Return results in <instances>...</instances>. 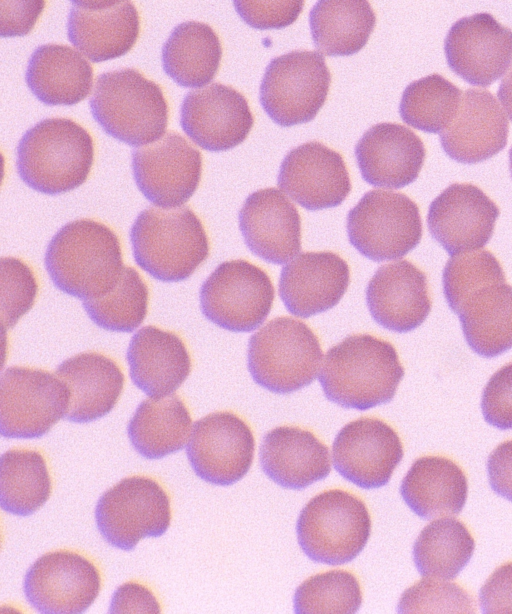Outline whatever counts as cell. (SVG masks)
Instances as JSON below:
<instances>
[{"mask_svg": "<svg viewBox=\"0 0 512 614\" xmlns=\"http://www.w3.org/2000/svg\"><path fill=\"white\" fill-rule=\"evenodd\" d=\"M296 532L302 551L312 561L345 564L364 549L371 533L365 503L341 489L314 496L301 510Z\"/></svg>", "mask_w": 512, "mask_h": 614, "instance_id": "cell-7", "label": "cell"}, {"mask_svg": "<svg viewBox=\"0 0 512 614\" xmlns=\"http://www.w3.org/2000/svg\"><path fill=\"white\" fill-rule=\"evenodd\" d=\"M180 124L198 146L219 152L242 143L253 127L254 117L240 92L213 83L186 94L180 109Z\"/></svg>", "mask_w": 512, "mask_h": 614, "instance_id": "cell-18", "label": "cell"}, {"mask_svg": "<svg viewBox=\"0 0 512 614\" xmlns=\"http://www.w3.org/2000/svg\"><path fill=\"white\" fill-rule=\"evenodd\" d=\"M274 296L266 271L244 259L219 264L199 292L203 315L232 332L257 329L268 317Z\"/></svg>", "mask_w": 512, "mask_h": 614, "instance_id": "cell-11", "label": "cell"}, {"mask_svg": "<svg viewBox=\"0 0 512 614\" xmlns=\"http://www.w3.org/2000/svg\"><path fill=\"white\" fill-rule=\"evenodd\" d=\"M505 276L499 260L488 250L477 249L453 255L443 270V292L452 310L460 298L476 285Z\"/></svg>", "mask_w": 512, "mask_h": 614, "instance_id": "cell-42", "label": "cell"}, {"mask_svg": "<svg viewBox=\"0 0 512 614\" xmlns=\"http://www.w3.org/2000/svg\"><path fill=\"white\" fill-rule=\"evenodd\" d=\"M400 494L417 516L429 520L457 515L465 506L468 482L458 464L444 456H423L404 476Z\"/></svg>", "mask_w": 512, "mask_h": 614, "instance_id": "cell-32", "label": "cell"}, {"mask_svg": "<svg viewBox=\"0 0 512 614\" xmlns=\"http://www.w3.org/2000/svg\"><path fill=\"white\" fill-rule=\"evenodd\" d=\"M139 31V14L130 1H71L68 39L92 62L125 55L136 43Z\"/></svg>", "mask_w": 512, "mask_h": 614, "instance_id": "cell-21", "label": "cell"}, {"mask_svg": "<svg viewBox=\"0 0 512 614\" xmlns=\"http://www.w3.org/2000/svg\"><path fill=\"white\" fill-rule=\"evenodd\" d=\"M130 242L135 263L162 282L188 279L210 251L204 226L188 206L141 211L131 227Z\"/></svg>", "mask_w": 512, "mask_h": 614, "instance_id": "cell-4", "label": "cell"}, {"mask_svg": "<svg viewBox=\"0 0 512 614\" xmlns=\"http://www.w3.org/2000/svg\"><path fill=\"white\" fill-rule=\"evenodd\" d=\"M403 454L398 433L386 422L372 417H361L346 424L332 446L336 471L366 490L386 485Z\"/></svg>", "mask_w": 512, "mask_h": 614, "instance_id": "cell-16", "label": "cell"}, {"mask_svg": "<svg viewBox=\"0 0 512 614\" xmlns=\"http://www.w3.org/2000/svg\"><path fill=\"white\" fill-rule=\"evenodd\" d=\"M487 473L492 490L512 502V440L492 451L487 460Z\"/></svg>", "mask_w": 512, "mask_h": 614, "instance_id": "cell-48", "label": "cell"}, {"mask_svg": "<svg viewBox=\"0 0 512 614\" xmlns=\"http://www.w3.org/2000/svg\"><path fill=\"white\" fill-rule=\"evenodd\" d=\"M250 426L230 411L213 412L196 421L187 445V457L202 480L228 486L241 480L254 457Z\"/></svg>", "mask_w": 512, "mask_h": 614, "instance_id": "cell-14", "label": "cell"}, {"mask_svg": "<svg viewBox=\"0 0 512 614\" xmlns=\"http://www.w3.org/2000/svg\"><path fill=\"white\" fill-rule=\"evenodd\" d=\"M222 46L208 24L186 21L177 25L162 47L165 73L183 87H201L215 77Z\"/></svg>", "mask_w": 512, "mask_h": 614, "instance_id": "cell-34", "label": "cell"}, {"mask_svg": "<svg viewBox=\"0 0 512 614\" xmlns=\"http://www.w3.org/2000/svg\"><path fill=\"white\" fill-rule=\"evenodd\" d=\"M294 611L298 614H352L362 603L358 579L346 570H330L306 579L296 589Z\"/></svg>", "mask_w": 512, "mask_h": 614, "instance_id": "cell-40", "label": "cell"}, {"mask_svg": "<svg viewBox=\"0 0 512 614\" xmlns=\"http://www.w3.org/2000/svg\"><path fill=\"white\" fill-rule=\"evenodd\" d=\"M461 90L434 73L411 82L403 91L399 114L409 126L428 133H441L456 116Z\"/></svg>", "mask_w": 512, "mask_h": 614, "instance_id": "cell-38", "label": "cell"}, {"mask_svg": "<svg viewBox=\"0 0 512 614\" xmlns=\"http://www.w3.org/2000/svg\"><path fill=\"white\" fill-rule=\"evenodd\" d=\"M425 155L420 137L397 123L372 126L355 147L362 178L372 186L390 189L403 188L414 182Z\"/></svg>", "mask_w": 512, "mask_h": 614, "instance_id": "cell-26", "label": "cell"}, {"mask_svg": "<svg viewBox=\"0 0 512 614\" xmlns=\"http://www.w3.org/2000/svg\"><path fill=\"white\" fill-rule=\"evenodd\" d=\"M44 262L53 284L82 300L110 291L124 267L117 234L106 224L87 218L68 222L56 232Z\"/></svg>", "mask_w": 512, "mask_h": 614, "instance_id": "cell-2", "label": "cell"}, {"mask_svg": "<svg viewBox=\"0 0 512 614\" xmlns=\"http://www.w3.org/2000/svg\"><path fill=\"white\" fill-rule=\"evenodd\" d=\"M94 160L90 133L69 118H46L28 129L16 148V169L33 190L57 195L80 187Z\"/></svg>", "mask_w": 512, "mask_h": 614, "instance_id": "cell-3", "label": "cell"}, {"mask_svg": "<svg viewBox=\"0 0 512 614\" xmlns=\"http://www.w3.org/2000/svg\"><path fill=\"white\" fill-rule=\"evenodd\" d=\"M126 360L133 384L151 398L171 395L191 371L190 354L182 338L153 325L133 335Z\"/></svg>", "mask_w": 512, "mask_h": 614, "instance_id": "cell-27", "label": "cell"}, {"mask_svg": "<svg viewBox=\"0 0 512 614\" xmlns=\"http://www.w3.org/2000/svg\"><path fill=\"white\" fill-rule=\"evenodd\" d=\"M2 9V36H23L34 26L44 8V1L7 2Z\"/></svg>", "mask_w": 512, "mask_h": 614, "instance_id": "cell-49", "label": "cell"}, {"mask_svg": "<svg viewBox=\"0 0 512 614\" xmlns=\"http://www.w3.org/2000/svg\"><path fill=\"white\" fill-rule=\"evenodd\" d=\"M499 207L477 186L453 183L430 204L431 236L450 255L477 250L491 239Z\"/></svg>", "mask_w": 512, "mask_h": 614, "instance_id": "cell-19", "label": "cell"}, {"mask_svg": "<svg viewBox=\"0 0 512 614\" xmlns=\"http://www.w3.org/2000/svg\"><path fill=\"white\" fill-rule=\"evenodd\" d=\"M449 68L471 85L486 87L512 63V30L489 13L453 23L444 41Z\"/></svg>", "mask_w": 512, "mask_h": 614, "instance_id": "cell-17", "label": "cell"}, {"mask_svg": "<svg viewBox=\"0 0 512 614\" xmlns=\"http://www.w3.org/2000/svg\"><path fill=\"white\" fill-rule=\"evenodd\" d=\"M404 376L395 347L371 334H353L331 347L320 370L325 397L365 411L390 402Z\"/></svg>", "mask_w": 512, "mask_h": 614, "instance_id": "cell-1", "label": "cell"}, {"mask_svg": "<svg viewBox=\"0 0 512 614\" xmlns=\"http://www.w3.org/2000/svg\"><path fill=\"white\" fill-rule=\"evenodd\" d=\"M481 410L489 425L500 430L512 429V361L488 380L482 392Z\"/></svg>", "mask_w": 512, "mask_h": 614, "instance_id": "cell-44", "label": "cell"}, {"mask_svg": "<svg viewBox=\"0 0 512 614\" xmlns=\"http://www.w3.org/2000/svg\"><path fill=\"white\" fill-rule=\"evenodd\" d=\"M497 95L512 121V67L502 79Z\"/></svg>", "mask_w": 512, "mask_h": 614, "instance_id": "cell-50", "label": "cell"}, {"mask_svg": "<svg viewBox=\"0 0 512 614\" xmlns=\"http://www.w3.org/2000/svg\"><path fill=\"white\" fill-rule=\"evenodd\" d=\"M89 103L105 133L130 146L157 141L167 127L168 104L161 87L133 68L101 74Z\"/></svg>", "mask_w": 512, "mask_h": 614, "instance_id": "cell-5", "label": "cell"}, {"mask_svg": "<svg viewBox=\"0 0 512 614\" xmlns=\"http://www.w3.org/2000/svg\"><path fill=\"white\" fill-rule=\"evenodd\" d=\"M508 131V119L496 97L488 90L470 88L453 121L440 133V142L451 159L474 164L504 149Z\"/></svg>", "mask_w": 512, "mask_h": 614, "instance_id": "cell-25", "label": "cell"}, {"mask_svg": "<svg viewBox=\"0 0 512 614\" xmlns=\"http://www.w3.org/2000/svg\"><path fill=\"white\" fill-rule=\"evenodd\" d=\"M239 228L250 251L272 264H284L301 250V217L278 189L250 194L239 211Z\"/></svg>", "mask_w": 512, "mask_h": 614, "instance_id": "cell-22", "label": "cell"}, {"mask_svg": "<svg viewBox=\"0 0 512 614\" xmlns=\"http://www.w3.org/2000/svg\"><path fill=\"white\" fill-rule=\"evenodd\" d=\"M132 170L147 200L159 207H176L186 203L198 188L202 156L181 134L170 131L133 150Z\"/></svg>", "mask_w": 512, "mask_h": 614, "instance_id": "cell-15", "label": "cell"}, {"mask_svg": "<svg viewBox=\"0 0 512 614\" xmlns=\"http://www.w3.org/2000/svg\"><path fill=\"white\" fill-rule=\"evenodd\" d=\"M331 74L322 54L296 50L273 58L260 84L262 108L283 127L315 118L327 98Z\"/></svg>", "mask_w": 512, "mask_h": 614, "instance_id": "cell-9", "label": "cell"}, {"mask_svg": "<svg viewBox=\"0 0 512 614\" xmlns=\"http://www.w3.org/2000/svg\"><path fill=\"white\" fill-rule=\"evenodd\" d=\"M25 81L32 94L50 106H72L85 99L92 88L93 69L68 45L44 44L31 54Z\"/></svg>", "mask_w": 512, "mask_h": 614, "instance_id": "cell-31", "label": "cell"}, {"mask_svg": "<svg viewBox=\"0 0 512 614\" xmlns=\"http://www.w3.org/2000/svg\"><path fill=\"white\" fill-rule=\"evenodd\" d=\"M239 16L249 26L266 30L291 25L300 15L304 1H234Z\"/></svg>", "mask_w": 512, "mask_h": 614, "instance_id": "cell-45", "label": "cell"}, {"mask_svg": "<svg viewBox=\"0 0 512 614\" xmlns=\"http://www.w3.org/2000/svg\"><path fill=\"white\" fill-rule=\"evenodd\" d=\"M191 416L177 395L142 401L127 426L133 448L146 459H161L187 443Z\"/></svg>", "mask_w": 512, "mask_h": 614, "instance_id": "cell-33", "label": "cell"}, {"mask_svg": "<svg viewBox=\"0 0 512 614\" xmlns=\"http://www.w3.org/2000/svg\"><path fill=\"white\" fill-rule=\"evenodd\" d=\"M366 303L374 321L383 328L412 331L431 310L427 276L407 260L382 265L367 285Z\"/></svg>", "mask_w": 512, "mask_h": 614, "instance_id": "cell-24", "label": "cell"}, {"mask_svg": "<svg viewBox=\"0 0 512 614\" xmlns=\"http://www.w3.org/2000/svg\"><path fill=\"white\" fill-rule=\"evenodd\" d=\"M55 373L69 390L66 418L75 423H87L107 415L124 388L121 368L100 352L89 351L70 357Z\"/></svg>", "mask_w": 512, "mask_h": 614, "instance_id": "cell-30", "label": "cell"}, {"mask_svg": "<svg viewBox=\"0 0 512 614\" xmlns=\"http://www.w3.org/2000/svg\"><path fill=\"white\" fill-rule=\"evenodd\" d=\"M110 613H160L161 608L154 594L144 585L128 582L113 594Z\"/></svg>", "mask_w": 512, "mask_h": 614, "instance_id": "cell-47", "label": "cell"}, {"mask_svg": "<svg viewBox=\"0 0 512 614\" xmlns=\"http://www.w3.org/2000/svg\"><path fill=\"white\" fill-rule=\"evenodd\" d=\"M375 24V13L364 0H321L309 15L314 45L327 56L357 53L366 45Z\"/></svg>", "mask_w": 512, "mask_h": 614, "instance_id": "cell-35", "label": "cell"}, {"mask_svg": "<svg viewBox=\"0 0 512 614\" xmlns=\"http://www.w3.org/2000/svg\"><path fill=\"white\" fill-rule=\"evenodd\" d=\"M350 243L364 257L375 261L399 259L422 238L417 204L403 193L370 190L348 212Z\"/></svg>", "mask_w": 512, "mask_h": 614, "instance_id": "cell-8", "label": "cell"}, {"mask_svg": "<svg viewBox=\"0 0 512 614\" xmlns=\"http://www.w3.org/2000/svg\"><path fill=\"white\" fill-rule=\"evenodd\" d=\"M101 576L95 564L69 550L48 552L27 570L23 591L29 604L44 614H79L96 600Z\"/></svg>", "mask_w": 512, "mask_h": 614, "instance_id": "cell-13", "label": "cell"}, {"mask_svg": "<svg viewBox=\"0 0 512 614\" xmlns=\"http://www.w3.org/2000/svg\"><path fill=\"white\" fill-rule=\"evenodd\" d=\"M95 520L107 543L130 551L141 539L160 537L168 530L170 498L153 478L126 477L98 499Z\"/></svg>", "mask_w": 512, "mask_h": 614, "instance_id": "cell-10", "label": "cell"}, {"mask_svg": "<svg viewBox=\"0 0 512 614\" xmlns=\"http://www.w3.org/2000/svg\"><path fill=\"white\" fill-rule=\"evenodd\" d=\"M480 609L485 614H512V562L498 567L479 591Z\"/></svg>", "mask_w": 512, "mask_h": 614, "instance_id": "cell-46", "label": "cell"}, {"mask_svg": "<svg viewBox=\"0 0 512 614\" xmlns=\"http://www.w3.org/2000/svg\"><path fill=\"white\" fill-rule=\"evenodd\" d=\"M509 168H510V173L512 177V147L509 150Z\"/></svg>", "mask_w": 512, "mask_h": 614, "instance_id": "cell-51", "label": "cell"}, {"mask_svg": "<svg viewBox=\"0 0 512 614\" xmlns=\"http://www.w3.org/2000/svg\"><path fill=\"white\" fill-rule=\"evenodd\" d=\"M1 323L11 329L34 305L38 283L34 271L15 257L1 258Z\"/></svg>", "mask_w": 512, "mask_h": 614, "instance_id": "cell-43", "label": "cell"}, {"mask_svg": "<svg viewBox=\"0 0 512 614\" xmlns=\"http://www.w3.org/2000/svg\"><path fill=\"white\" fill-rule=\"evenodd\" d=\"M149 289L137 270L124 266L114 287L102 296L83 300L88 317L100 328L132 332L147 315Z\"/></svg>", "mask_w": 512, "mask_h": 614, "instance_id": "cell-39", "label": "cell"}, {"mask_svg": "<svg viewBox=\"0 0 512 614\" xmlns=\"http://www.w3.org/2000/svg\"><path fill=\"white\" fill-rule=\"evenodd\" d=\"M349 283V266L338 254L304 252L282 268L278 291L289 313L308 318L336 306Z\"/></svg>", "mask_w": 512, "mask_h": 614, "instance_id": "cell-23", "label": "cell"}, {"mask_svg": "<svg viewBox=\"0 0 512 614\" xmlns=\"http://www.w3.org/2000/svg\"><path fill=\"white\" fill-rule=\"evenodd\" d=\"M460 320L469 347L492 358L512 348V286L506 278L486 280L473 287L452 309Z\"/></svg>", "mask_w": 512, "mask_h": 614, "instance_id": "cell-28", "label": "cell"}, {"mask_svg": "<svg viewBox=\"0 0 512 614\" xmlns=\"http://www.w3.org/2000/svg\"><path fill=\"white\" fill-rule=\"evenodd\" d=\"M51 477L44 456L36 450L11 449L0 459V504L4 511L29 516L49 499Z\"/></svg>", "mask_w": 512, "mask_h": 614, "instance_id": "cell-37", "label": "cell"}, {"mask_svg": "<svg viewBox=\"0 0 512 614\" xmlns=\"http://www.w3.org/2000/svg\"><path fill=\"white\" fill-rule=\"evenodd\" d=\"M278 187L303 208L316 211L340 205L351 191V181L340 153L312 141L284 157Z\"/></svg>", "mask_w": 512, "mask_h": 614, "instance_id": "cell-20", "label": "cell"}, {"mask_svg": "<svg viewBox=\"0 0 512 614\" xmlns=\"http://www.w3.org/2000/svg\"><path fill=\"white\" fill-rule=\"evenodd\" d=\"M247 359L255 383L272 393L289 394L314 381L322 349L306 323L277 317L250 337Z\"/></svg>", "mask_w": 512, "mask_h": 614, "instance_id": "cell-6", "label": "cell"}, {"mask_svg": "<svg viewBox=\"0 0 512 614\" xmlns=\"http://www.w3.org/2000/svg\"><path fill=\"white\" fill-rule=\"evenodd\" d=\"M70 394L46 370L11 366L0 380V431L6 438L32 439L48 433L66 417Z\"/></svg>", "mask_w": 512, "mask_h": 614, "instance_id": "cell-12", "label": "cell"}, {"mask_svg": "<svg viewBox=\"0 0 512 614\" xmlns=\"http://www.w3.org/2000/svg\"><path fill=\"white\" fill-rule=\"evenodd\" d=\"M474 549L475 541L463 522L442 518L422 529L413 546V561L422 576L452 580L468 564Z\"/></svg>", "mask_w": 512, "mask_h": 614, "instance_id": "cell-36", "label": "cell"}, {"mask_svg": "<svg viewBox=\"0 0 512 614\" xmlns=\"http://www.w3.org/2000/svg\"><path fill=\"white\" fill-rule=\"evenodd\" d=\"M473 598L461 586L443 579L425 578L401 596L399 613H474Z\"/></svg>", "mask_w": 512, "mask_h": 614, "instance_id": "cell-41", "label": "cell"}, {"mask_svg": "<svg viewBox=\"0 0 512 614\" xmlns=\"http://www.w3.org/2000/svg\"><path fill=\"white\" fill-rule=\"evenodd\" d=\"M259 461L263 472L279 486L302 490L330 473L328 447L309 430L279 426L263 438Z\"/></svg>", "mask_w": 512, "mask_h": 614, "instance_id": "cell-29", "label": "cell"}]
</instances>
